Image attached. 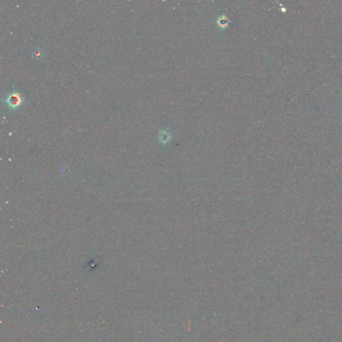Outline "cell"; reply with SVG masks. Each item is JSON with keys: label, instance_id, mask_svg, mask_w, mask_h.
<instances>
[{"label": "cell", "instance_id": "6da1fadb", "mask_svg": "<svg viewBox=\"0 0 342 342\" xmlns=\"http://www.w3.org/2000/svg\"><path fill=\"white\" fill-rule=\"evenodd\" d=\"M9 103L11 106H18L20 103V98L18 94H14L9 98Z\"/></svg>", "mask_w": 342, "mask_h": 342}]
</instances>
